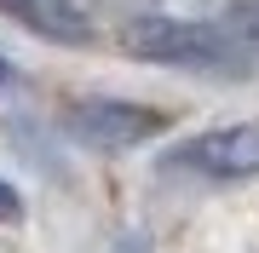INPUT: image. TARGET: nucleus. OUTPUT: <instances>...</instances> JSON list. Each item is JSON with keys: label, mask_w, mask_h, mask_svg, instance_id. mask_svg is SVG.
<instances>
[{"label": "nucleus", "mask_w": 259, "mask_h": 253, "mask_svg": "<svg viewBox=\"0 0 259 253\" xmlns=\"http://www.w3.org/2000/svg\"><path fill=\"white\" fill-rule=\"evenodd\" d=\"M167 127L161 110H144V104H121V98H87L69 110V132L93 150H133V144L156 138Z\"/></svg>", "instance_id": "1"}, {"label": "nucleus", "mask_w": 259, "mask_h": 253, "mask_svg": "<svg viewBox=\"0 0 259 253\" xmlns=\"http://www.w3.org/2000/svg\"><path fill=\"white\" fill-rule=\"evenodd\" d=\"M167 167H190V173H207V178H253L259 173V121L202 132V138L179 144L167 156Z\"/></svg>", "instance_id": "2"}, {"label": "nucleus", "mask_w": 259, "mask_h": 253, "mask_svg": "<svg viewBox=\"0 0 259 253\" xmlns=\"http://www.w3.org/2000/svg\"><path fill=\"white\" fill-rule=\"evenodd\" d=\"M127 52L133 58H150V64H190V69H207V64H231V46L225 35L213 29H196V23H133L127 29Z\"/></svg>", "instance_id": "3"}, {"label": "nucleus", "mask_w": 259, "mask_h": 253, "mask_svg": "<svg viewBox=\"0 0 259 253\" xmlns=\"http://www.w3.org/2000/svg\"><path fill=\"white\" fill-rule=\"evenodd\" d=\"M0 12H12L23 29H35L47 40H69V46H81L93 35V23H87V12L75 0H0Z\"/></svg>", "instance_id": "4"}, {"label": "nucleus", "mask_w": 259, "mask_h": 253, "mask_svg": "<svg viewBox=\"0 0 259 253\" xmlns=\"http://www.w3.org/2000/svg\"><path fill=\"white\" fill-rule=\"evenodd\" d=\"M18 213H23V196H18V190L6 184V178H0V225H12Z\"/></svg>", "instance_id": "5"}, {"label": "nucleus", "mask_w": 259, "mask_h": 253, "mask_svg": "<svg viewBox=\"0 0 259 253\" xmlns=\"http://www.w3.org/2000/svg\"><path fill=\"white\" fill-rule=\"evenodd\" d=\"M236 23L248 29V40H259V6H248V12H236Z\"/></svg>", "instance_id": "6"}, {"label": "nucleus", "mask_w": 259, "mask_h": 253, "mask_svg": "<svg viewBox=\"0 0 259 253\" xmlns=\"http://www.w3.org/2000/svg\"><path fill=\"white\" fill-rule=\"evenodd\" d=\"M12 81V64H6V58H0V86H6Z\"/></svg>", "instance_id": "7"}]
</instances>
